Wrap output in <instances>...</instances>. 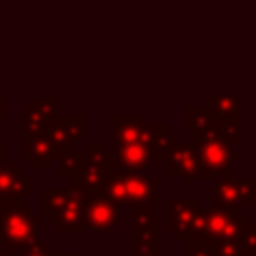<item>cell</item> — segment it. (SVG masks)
<instances>
[{
	"label": "cell",
	"instance_id": "obj_6",
	"mask_svg": "<svg viewBox=\"0 0 256 256\" xmlns=\"http://www.w3.org/2000/svg\"><path fill=\"white\" fill-rule=\"evenodd\" d=\"M86 122L88 116L86 114H56L44 134L50 140L52 148L56 150V156L64 150H72V148H80V144H86Z\"/></svg>",
	"mask_w": 256,
	"mask_h": 256
},
{
	"label": "cell",
	"instance_id": "obj_9",
	"mask_svg": "<svg viewBox=\"0 0 256 256\" xmlns=\"http://www.w3.org/2000/svg\"><path fill=\"white\" fill-rule=\"evenodd\" d=\"M168 178L184 180L186 186L192 190L200 176V162L196 154V146L188 142H176L168 154Z\"/></svg>",
	"mask_w": 256,
	"mask_h": 256
},
{
	"label": "cell",
	"instance_id": "obj_27",
	"mask_svg": "<svg viewBox=\"0 0 256 256\" xmlns=\"http://www.w3.org/2000/svg\"><path fill=\"white\" fill-rule=\"evenodd\" d=\"M12 256H52V246L46 240H38L30 250H26V252H12Z\"/></svg>",
	"mask_w": 256,
	"mask_h": 256
},
{
	"label": "cell",
	"instance_id": "obj_23",
	"mask_svg": "<svg viewBox=\"0 0 256 256\" xmlns=\"http://www.w3.org/2000/svg\"><path fill=\"white\" fill-rule=\"evenodd\" d=\"M130 238H132V244H134L132 256L150 254V252L160 250V226L148 228V230L138 232V234H130Z\"/></svg>",
	"mask_w": 256,
	"mask_h": 256
},
{
	"label": "cell",
	"instance_id": "obj_5",
	"mask_svg": "<svg viewBox=\"0 0 256 256\" xmlns=\"http://www.w3.org/2000/svg\"><path fill=\"white\" fill-rule=\"evenodd\" d=\"M252 220L242 208H224V206H210L206 218V230L202 240L210 246L242 238V234L250 228Z\"/></svg>",
	"mask_w": 256,
	"mask_h": 256
},
{
	"label": "cell",
	"instance_id": "obj_29",
	"mask_svg": "<svg viewBox=\"0 0 256 256\" xmlns=\"http://www.w3.org/2000/svg\"><path fill=\"white\" fill-rule=\"evenodd\" d=\"M4 122H6V102L0 96V126H4Z\"/></svg>",
	"mask_w": 256,
	"mask_h": 256
},
{
	"label": "cell",
	"instance_id": "obj_8",
	"mask_svg": "<svg viewBox=\"0 0 256 256\" xmlns=\"http://www.w3.org/2000/svg\"><path fill=\"white\" fill-rule=\"evenodd\" d=\"M212 198H214V206H224V208L256 206V178L222 176L214 184Z\"/></svg>",
	"mask_w": 256,
	"mask_h": 256
},
{
	"label": "cell",
	"instance_id": "obj_20",
	"mask_svg": "<svg viewBox=\"0 0 256 256\" xmlns=\"http://www.w3.org/2000/svg\"><path fill=\"white\" fill-rule=\"evenodd\" d=\"M70 194H72L70 186H64V188L44 186V188H40V216L50 220L60 210V206L68 200Z\"/></svg>",
	"mask_w": 256,
	"mask_h": 256
},
{
	"label": "cell",
	"instance_id": "obj_1",
	"mask_svg": "<svg viewBox=\"0 0 256 256\" xmlns=\"http://www.w3.org/2000/svg\"><path fill=\"white\" fill-rule=\"evenodd\" d=\"M242 140L240 124H222L214 122L206 132L196 136V154L200 162L202 178H222L232 176V164L242 158L240 150L232 146Z\"/></svg>",
	"mask_w": 256,
	"mask_h": 256
},
{
	"label": "cell",
	"instance_id": "obj_22",
	"mask_svg": "<svg viewBox=\"0 0 256 256\" xmlns=\"http://www.w3.org/2000/svg\"><path fill=\"white\" fill-rule=\"evenodd\" d=\"M154 226H160V216L154 214L150 206H130V234H138Z\"/></svg>",
	"mask_w": 256,
	"mask_h": 256
},
{
	"label": "cell",
	"instance_id": "obj_17",
	"mask_svg": "<svg viewBox=\"0 0 256 256\" xmlns=\"http://www.w3.org/2000/svg\"><path fill=\"white\" fill-rule=\"evenodd\" d=\"M144 120L140 114H114L112 116V136L114 144L140 142Z\"/></svg>",
	"mask_w": 256,
	"mask_h": 256
},
{
	"label": "cell",
	"instance_id": "obj_32",
	"mask_svg": "<svg viewBox=\"0 0 256 256\" xmlns=\"http://www.w3.org/2000/svg\"><path fill=\"white\" fill-rule=\"evenodd\" d=\"M6 160V144L0 140V162H4Z\"/></svg>",
	"mask_w": 256,
	"mask_h": 256
},
{
	"label": "cell",
	"instance_id": "obj_2",
	"mask_svg": "<svg viewBox=\"0 0 256 256\" xmlns=\"http://www.w3.org/2000/svg\"><path fill=\"white\" fill-rule=\"evenodd\" d=\"M158 188L160 180L150 172H130L116 166L112 176L104 186V194L114 200L118 206H158Z\"/></svg>",
	"mask_w": 256,
	"mask_h": 256
},
{
	"label": "cell",
	"instance_id": "obj_21",
	"mask_svg": "<svg viewBox=\"0 0 256 256\" xmlns=\"http://www.w3.org/2000/svg\"><path fill=\"white\" fill-rule=\"evenodd\" d=\"M212 112L202 104V106H186V132L192 136H200L214 124Z\"/></svg>",
	"mask_w": 256,
	"mask_h": 256
},
{
	"label": "cell",
	"instance_id": "obj_25",
	"mask_svg": "<svg viewBox=\"0 0 256 256\" xmlns=\"http://www.w3.org/2000/svg\"><path fill=\"white\" fill-rule=\"evenodd\" d=\"M206 218H208V206H198L194 210V222H192V238H202L206 230Z\"/></svg>",
	"mask_w": 256,
	"mask_h": 256
},
{
	"label": "cell",
	"instance_id": "obj_12",
	"mask_svg": "<svg viewBox=\"0 0 256 256\" xmlns=\"http://www.w3.org/2000/svg\"><path fill=\"white\" fill-rule=\"evenodd\" d=\"M60 234H86V216H84V202L82 194L74 192L68 196V200L60 206V210L48 220Z\"/></svg>",
	"mask_w": 256,
	"mask_h": 256
},
{
	"label": "cell",
	"instance_id": "obj_10",
	"mask_svg": "<svg viewBox=\"0 0 256 256\" xmlns=\"http://www.w3.org/2000/svg\"><path fill=\"white\" fill-rule=\"evenodd\" d=\"M30 196L32 180L14 162H0V204H22Z\"/></svg>",
	"mask_w": 256,
	"mask_h": 256
},
{
	"label": "cell",
	"instance_id": "obj_15",
	"mask_svg": "<svg viewBox=\"0 0 256 256\" xmlns=\"http://www.w3.org/2000/svg\"><path fill=\"white\" fill-rule=\"evenodd\" d=\"M22 158L32 170H48L56 162V150L52 148L46 134H22Z\"/></svg>",
	"mask_w": 256,
	"mask_h": 256
},
{
	"label": "cell",
	"instance_id": "obj_31",
	"mask_svg": "<svg viewBox=\"0 0 256 256\" xmlns=\"http://www.w3.org/2000/svg\"><path fill=\"white\" fill-rule=\"evenodd\" d=\"M132 256V254H130ZM140 256H170L166 250H156V252H150V254H140Z\"/></svg>",
	"mask_w": 256,
	"mask_h": 256
},
{
	"label": "cell",
	"instance_id": "obj_19",
	"mask_svg": "<svg viewBox=\"0 0 256 256\" xmlns=\"http://www.w3.org/2000/svg\"><path fill=\"white\" fill-rule=\"evenodd\" d=\"M58 162V178L70 182L84 166L86 162V150L82 148H72V150H64L56 156Z\"/></svg>",
	"mask_w": 256,
	"mask_h": 256
},
{
	"label": "cell",
	"instance_id": "obj_16",
	"mask_svg": "<svg viewBox=\"0 0 256 256\" xmlns=\"http://www.w3.org/2000/svg\"><path fill=\"white\" fill-rule=\"evenodd\" d=\"M116 166L130 172H150L152 158L142 142H126V144H114L112 146Z\"/></svg>",
	"mask_w": 256,
	"mask_h": 256
},
{
	"label": "cell",
	"instance_id": "obj_11",
	"mask_svg": "<svg viewBox=\"0 0 256 256\" xmlns=\"http://www.w3.org/2000/svg\"><path fill=\"white\" fill-rule=\"evenodd\" d=\"M196 198L184 196H170L168 198V232L176 236L180 244H186L192 238V222H194Z\"/></svg>",
	"mask_w": 256,
	"mask_h": 256
},
{
	"label": "cell",
	"instance_id": "obj_30",
	"mask_svg": "<svg viewBox=\"0 0 256 256\" xmlns=\"http://www.w3.org/2000/svg\"><path fill=\"white\" fill-rule=\"evenodd\" d=\"M52 256H78L74 250H52Z\"/></svg>",
	"mask_w": 256,
	"mask_h": 256
},
{
	"label": "cell",
	"instance_id": "obj_7",
	"mask_svg": "<svg viewBox=\"0 0 256 256\" xmlns=\"http://www.w3.org/2000/svg\"><path fill=\"white\" fill-rule=\"evenodd\" d=\"M84 216L88 232L96 234H112L122 220V206L110 200L106 194H90L82 196Z\"/></svg>",
	"mask_w": 256,
	"mask_h": 256
},
{
	"label": "cell",
	"instance_id": "obj_24",
	"mask_svg": "<svg viewBox=\"0 0 256 256\" xmlns=\"http://www.w3.org/2000/svg\"><path fill=\"white\" fill-rule=\"evenodd\" d=\"M214 256H248L242 244V238L236 240H226L220 244H214Z\"/></svg>",
	"mask_w": 256,
	"mask_h": 256
},
{
	"label": "cell",
	"instance_id": "obj_4",
	"mask_svg": "<svg viewBox=\"0 0 256 256\" xmlns=\"http://www.w3.org/2000/svg\"><path fill=\"white\" fill-rule=\"evenodd\" d=\"M86 162L82 170L68 182V186L82 194H104V186L112 172L116 170V158L114 152L106 148L104 142H86Z\"/></svg>",
	"mask_w": 256,
	"mask_h": 256
},
{
	"label": "cell",
	"instance_id": "obj_26",
	"mask_svg": "<svg viewBox=\"0 0 256 256\" xmlns=\"http://www.w3.org/2000/svg\"><path fill=\"white\" fill-rule=\"evenodd\" d=\"M186 252L188 256H214V248L202 238H190L186 242Z\"/></svg>",
	"mask_w": 256,
	"mask_h": 256
},
{
	"label": "cell",
	"instance_id": "obj_28",
	"mask_svg": "<svg viewBox=\"0 0 256 256\" xmlns=\"http://www.w3.org/2000/svg\"><path fill=\"white\" fill-rule=\"evenodd\" d=\"M242 244L248 256H256V224H250V228L242 234Z\"/></svg>",
	"mask_w": 256,
	"mask_h": 256
},
{
	"label": "cell",
	"instance_id": "obj_14",
	"mask_svg": "<svg viewBox=\"0 0 256 256\" xmlns=\"http://www.w3.org/2000/svg\"><path fill=\"white\" fill-rule=\"evenodd\" d=\"M140 142L148 150L152 162L156 160H168L170 150L178 142V134L170 130L168 124H144Z\"/></svg>",
	"mask_w": 256,
	"mask_h": 256
},
{
	"label": "cell",
	"instance_id": "obj_3",
	"mask_svg": "<svg viewBox=\"0 0 256 256\" xmlns=\"http://www.w3.org/2000/svg\"><path fill=\"white\" fill-rule=\"evenodd\" d=\"M40 240V214L26 204H0V246L26 252Z\"/></svg>",
	"mask_w": 256,
	"mask_h": 256
},
{
	"label": "cell",
	"instance_id": "obj_18",
	"mask_svg": "<svg viewBox=\"0 0 256 256\" xmlns=\"http://www.w3.org/2000/svg\"><path fill=\"white\" fill-rule=\"evenodd\" d=\"M204 106L212 112L216 122L222 124H242V110L236 98H206Z\"/></svg>",
	"mask_w": 256,
	"mask_h": 256
},
{
	"label": "cell",
	"instance_id": "obj_13",
	"mask_svg": "<svg viewBox=\"0 0 256 256\" xmlns=\"http://www.w3.org/2000/svg\"><path fill=\"white\" fill-rule=\"evenodd\" d=\"M60 98H32L22 106V134H42L48 122L56 116Z\"/></svg>",
	"mask_w": 256,
	"mask_h": 256
}]
</instances>
